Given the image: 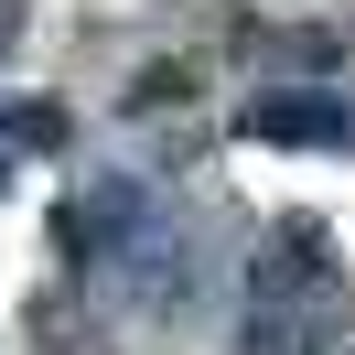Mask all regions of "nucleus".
<instances>
[{"label":"nucleus","instance_id":"2","mask_svg":"<svg viewBox=\"0 0 355 355\" xmlns=\"http://www.w3.org/2000/svg\"><path fill=\"white\" fill-rule=\"evenodd\" d=\"M11 33H22V0H0V54H11Z\"/></svg>","mask_w":355,"mask_h":355},{"label":"nucleus","instance_id":"1","mask_svg":"<svg viewBox=\"0 0 355 355\" xmlns=\"http://www.w3.org/2000/svg\"><path fill=\"white\" fill-rule=\"evenodd\" d=\"M355 130V108L334 87H269L248 97V140H291V151H334V140Z\"/></svg>","mask_w":355,"mask_h":355}]
</instances>
